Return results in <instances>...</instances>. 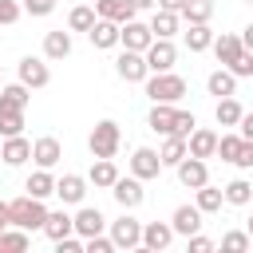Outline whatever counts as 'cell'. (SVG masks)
<instances>
[{
	"label": "cell",
	"instance_id": "cell-3",
	"mask_svg": "<svg viewBox=\"0 0 253 253\" xmlns=\"http://www.w3.org/2000/svg\"><path fill=\"white\" fill-rule=\"evenodd\" d=\"M146 95L150 103H178L186 95V79L174 71H150L146 75Z\"/></svg>",
	"mask_w": 253,
	"mask_h": 253
},
{
	"label": "cell",
	"instance_id": "cell-24",
	"mask_svg": "<svg viewBox=\"0 0 253 253\" xmlns=\"http://www.w3.org/2000/svg\"><path fill=\"white\" fill-rule=\"evenodd\" d=\"M95 12H99L103 20H115V24H126V20L138 16V8H134L130 0H95Z\"/></svg>",
	"mask_w": 253,
	"mask_h": 253
},
{
	"label": "cell",
	"instance_id": "cell-40",
	"mask_svg": "<svg viewBox=\"0 0 253 253\" xmlns=\"http://www.w3.org/2000/svg\"><path fill=\"white\" fill-rule=\"evenodd\" d=\"M24 134V111H0V138Z\"/></svg>",
	"mask_w": 253,
	"mask_h": 253
},
{
	"label": "cell",
	"instance_id": "cell-1",
	"mask_svg": "<svg viewBox=\"0 0 253 253\" xmlns=\"http://www.w3.org/2000/svg\"><path fill=\"white\" fill-rule=\"evenodd\" d=\"M119 146H123V130H119V123H115V119H99L95 130L87 134V150H91V158H115Z\"/></svg>",
	"mask_w": 253,
	"mask_h": 253
},
{
	"label": "cell",
	"instance_id": "cell-55",
	"mask_svg": "<svg viewBox=\"0 0 253 253\" xmlns=\"http://www.w3.org/2000/svg\"><path fill=\"white\" fill-rule=\"evenodd\" d=\"M0 79H4V67H0Z\"/></svg>",
	"mask_w": 253,
	"mask_h": 253
},
{
	"label": "cell",
	"instance_id": "cell-28",
	"mask_svg": "<svg viewBox=\"0 0 253 253\" xmlns=\"http://www.w3.org/2000/svg\"><path fill=\"white\" fill-rule=\"evenodd\" d=\"M186 154H190V146H186V134H166V138H162V150H158L162 166H178Z\"/></svg>",
	"mask_w": 253,
	"mask_h": 253
},
{
	"label": "cell",
	"instance_id": "cell-4",
	"mask_svg": "<svg viewBox=\"0 0 253 253\" xmlns=\"http://www.w3.org/2000/svg\"><path fill=\"white\" fill-rule=\"evenodd\" d=\"M107 233H111L115 249H138V245H142V221L130 217V210H123V217H115V221L107 225Z\"/></svg>",
	"mask_w": 253,
	"mask_h": 253
},
{
	"label": "cell",
	"instance_id": "cell-13",
	"mask_svg": "<svg viewBox=\"0 0 253 253\" xmlns=\"http://www.w3.org/2000/svg\"><path fill=\"white\" fill-rule=\"evenodd\" d=\"M119 36H123V24H115V20H95V28L87 32V40H91V47H99V51H111V47H119Z\"/></svg>",
	"mask_w": 253,
	"mask_h": 253
},
{
	"label": "cell",
	"instance_id": "cell-39",
	"mask_svg": "<svg viewBox=\"0 0 253 253\" xmlns=\"http://www.w3.org/2000/svg\"><path fill=\"white\" fill-rule=\"evenodd\" d=\"M249 245H253L249 229H229V233L221 237V249H225V253H245Z\"/></svg>",
	"mask_w": 253,
	"mask_h": 253
},
{
	"label": "cell",
	"instance_id": "cell-22",
	"mask_svg": "<svg viewBox=\"0 0 253 253\" xmlns=\"http://www.w3.org/2000/svg\"><path fill=\"white\" fill-rule=\"evenodd\" d=\"M241 51H245L241 36H233V32H221V36H213V55H217V63H221V67H229V63H233Z\"/></svg>",
	"mask_w": 253,
	"mask_h": 253
},
{
	"label": "cell",
	"instance_id": "cell-37",
	"mask_svg": "<svg viewBox=\"0 0 253 253\" xmlns=\"http://www.w3.org/2000/svg\"><path fill=\"white\" fill-rule=\"evenodd\" d=\"M24 249H28V229L8 225V229L0 233V253H24Z\"/></svg>",
	"mask_w": 253,
	"mask_h": 253
},
{
	"label": "cell",
	"instance_id": "cell-27",
	"mask_svg": "<svg viewBox=\"0 0 253 253\" xmlns=\"http://www.w3.org/2000/svg\"><path fill=\"white\" fill-rule=\"evenodd\" d=\"M24 190H28L32 198H51V194H55V174L43 170V166H36V170L28 174V182H24Z\"/></svg>",
	"mask_w": 253,
	"mask_h": 253
},
{
	"label": "cell",
	"instance_id": "cell-5",
	"mask_svg": "<svg viewBox=\"0 0 253 253\" xmlns=\"http://www.w3.org/2000/svg\"><path fill=\"white\" fill-rule=\"evenodd\" d=\"M115 71H119L123 83H146V75H150L146 51H130V47H123L119 59H115Z\"/></svg>",
	"mask_w": 253,
	"mask_h": 253
},
{
	"label": "cell",
	"instance_id": "cell-25",
	"mask_svg": "<svg viewBox=\"0 0 253 253\" xmlns=\"http://www.w3.org/2000/svg\"><path fill=\"white\" fill-rule=\"evenodd\" d=\"M206 91H210V95H217V99L237 95V75H233L229 67H217V71H210V75H206Z\"/></svg>",
	"mask_w": 253,
	"mask_h": 253
},
{
	"label": "cell",
	"instance_id": "cell-50",
	"mask_svg": "<svg viewBox=\"0 0 253 253\" xmlns=\"http://www.w3.org/2000/svg\"><path fill=\"white\" fill-rule=\"evenodd\" d=\"M186 0H158V8H170V12H182Z\"/></svg>",
	"mask_w": 253,
	"mask_h": 253
},
{
	"label": "cell",
	"instance_id": "cell-17",
	"mask_svg": "<svg viewBox=\"0 0 253 253\" xmlns=\"http://www.w3.org/2000/svg\"><path fill=\"white\" fill-rule=\"evenodd\" d=\"M174 115H178V103H154L146 115V126L166 138V134H174Z\"/></svg>",
	"mask_w": 253,
	"mask_h": 253
},
{
	"label": "cell",
	"instance_id": "cell-36",
	"mask_svg": "<svg viewBox=\"0 0 253 253\" xmlns=\"http://www.w3.org/2000/svg\"><path fill=\"white\" fill-rule=\"evenodd\" d=\"M178 16H182L186 24H210V16H213V0H186Z\"/></svg>",
	"mask_w": 253,
	"mask_h": 253
},
{
	"label": "cell",
	"instance_id": "cell-23",
	"mask_svg": "<svg viewBox=\"0 0 253 253\" xmlns=\"http://www.w3.org/2000/svg\"><path fill=\"white\" fill-rule=\"evenodd\" d=\"M170 225H174V233L190 237V233L202 229V210H198V206H178V210L170 213Z\"/></svg>",
	"mask_w": 253,
	"mask_h": 253
},
{
	"label": "cell",
	"instance_id": "cell-58",
	"mask_svg": "<svg viewBox=\"0 0 253 253\" xmlns=\"http://www.w3.org/2000/svg\"><path fill=\"white\" fill-rule=\"evenodd\" d=\"M0 142H4V138H0ZM0 162H4V158H0Z\"/></svg>",
	"mask_w": 253,
	"mask_h": 253
},
{
	"label": "cell",
	"instance_id": "cell-46",
	"mask_svg": "<svg viewBox=\"0 0 253 253\" xmlns=\"http://www.w3.org/2000/svg\"><path fill=\"white\" fill-rule=\"evenodd\" d=\"M24 12L28 16H51L55 12V0H24Z\"/></svg>",
	"mask_w": 253,
	"mask_h": 253
},
{
	"label": "cell",
	"instance_id": "cell-35",
	"mask_svg": "<svg viewBox=\"0 0 253 253\" xmlns=\"http://www.w3.org/2000/svg\"><path fill=\"white\" fill-rule=\"evenodd\" d=\"M225 190V206H249L253 202V182L249 178H233L229 186H221Z\"/></svg>",
	"mask_w": 253,
	"mask_h": 253
},
{
	"label": "cell",
	"instance_id": "cell-9",
	"mask_svg": "<svg viewBox=\"0 0 253 253\" xmlns=\"http://www.w3.org/2000/svg\"><path fill=\"white\" fill-rule=\"evenodd\" d=\"M178 182L186 186V190H198V186H206L210 182V166H206V158H194V154H186L178 166Z\"/></svg>",
	"mask_w": 253,
	"mask_h": 253
},
{
	"label": "cell",
	"instance_id": "cell-16",
	"mask_svg": "<svg viewBox=\"0 0 253 253\" xmlns=\"http://www.w3.org/2000/svg\"><path fill=\"white\" fill-rule=\"evenodd\" d=\"M174 237H178V233H174L170 221H146V225H142V249H150V253L166 249Z\"/></svg>",
	"mask_w": 253,
	"mask_h": 253
},
{
	"label": "cell",
	"instance_id": "cell-15",
	"mask_svg": "<svg viewBox=\"0 0 253 253\" xmlns=\"http://www.w3.org/2000/svg\"><path fill=\"white\" fill-rule=\"evenodd\" d=\"M107 217L99 213V206H79L75 210V233L79 237H95V233H107Z\"/></svg>",
	"mask_w": 253,
	"mask_h": 253
},
{
	"label": "cell",
	"instance_id": "cell-31",
	"mask_svg": "<svg viewBox=\"0 0 253 253\" xmlns=\"http://www.w3.org/2000/svg\"><path fill=\"white\" fill-rule=\"evenodd\" d=\"M71 55V32H47L43 36V59H67Z\"/></svg>",
	"mask_w": 253,
	"mask_h": 253
},
{
	"label": "cell",
	"instance_id": "cell-12",
	"mask_svg": "<svg viewBox=\"0 0 253 253\" xmlns=\"http://www.w3.org/2000/svg\"><path fill=\"white\" fill-rule=\"evenodd\" d=\"M55 198H59L63 206H83V198H87V178H83V174H63V178H55Z\"/></svg>",
	"mask_w": 253,
	"mask_h": 253
},
{
	"label": "cell",
	"instance_id": "cell-43",
	"mask_svg": "<svg viewBox=\"0 0 253 253\" xmlns=\"http://www.w3.org/2000/svg\"><path fill=\"white\" fill-rule=\"evenodd\" d=\"M83 253H115L111 233H95V237H87V249H83Z\"/></svg>",
	"mask_w": 253,
	"mask_h": 253
},
{
	"label": "cell",
	"instance_id": "cell-7",
	"mask_svg": "<svg viewBox=\"0 0 253 253\" xmlns=\"http://www.w3.org/2000/svg\"><path fill=\"white\" fill-rule=\"evenodd\" d=\"M59 158H63V142H59L55 134H40V138L32 142V162H36V166L55 170V166H59Z\"/></svg>",
	"mask_w": 253,
	"mask_h": 253
},
{
	"label": "cell",
	"instance_id": "cell-11",
	"mask_svg": "<svg viewBox=\"0 0 253 253\" xmlns=\"http://www.w3.org/2000/svg\"><path fill=\"white\" fill-rule=\"evenodd\" d=\"M130 174H134V178H142V182L158 178V174H162V158H158V150L138 146V150L130 154Z\"/></svg>",
	"mask_w": 253,
	"mask_h": 253
},
{
	"label": "cell",
	"instance_id": "cell-34",
	"mask_svg": "<svg viewBox=\"0 0 253 253\" xmlns=\"http://www.w3.org/2000/svg\"><path fill=\"white\" fill-rule=\"evenodd\" d=\"M182 36H186V47H190L194 55H198V51H210V47H213V32H210V24H190V28L182 32Z\"/></svg>",
	"mask_w": 253,
	"mask_h": 253
},
{
	"label": "cell",
	"instance_id": "cell-53",
	"mask_svg": "<svg viewBox=\"0 0 253 253\" xmlns=\"http://www.w3.org/2000/svg\"><path fill=\"white\" fill-rule=\"evenodd\" d=\"M245 229H249V237H253V217H249V225H245Z\"/></svg>",
	"mask_w": 253,
	"mask_h": 253
},
{
	"label": "cell",
	"instance_id": "cell-54",
	"mask_svg": "<svg viewBox=\"0 0 253 253\" xmlns=\"http://www.w3.org/2000/svg\"><path fill=\"white\" fill-rule=\"evenodd\" d=\"M4 229H8V225H0V233H4Z\"/></svg>",
	"mask_w": 253,
	"mask_h": 253
},
{
	"label": "cell",
	"instance_id": "cell-42",
	"mask_svg": "<svg viewBox=\"0 0 253 253\" xmlns=\"http://www.w3.org/2000/svg\"><path fill=\"white\" fill-rule=\"evenodd\" d=\"M198 126V119H194V111H182L178 107V115H174V134H186L190 138V130Z\"/></svg>",
	"mask_w": 253,
	"mask_h": 253
},
{
	"label": "cell",
	"instance_id": "cell-18",
	"mask_svg": "<svg viewBox=\"0 0 253 253\" xmlns=\"http://www.w3.org/2000/svg\"><path fill=\"white\" fill-rule=\"evenodd\" d=\"M186 146H190L194 158H213V154H217V130H210V126H194L190 138H186Z\"/></svg>",
	"mask_w": 253,
	"mask_h": 253
},
{
	"label": "cell",
	"instance_id": "cell-10",
	"mask_svg": "<svg viewBox=\"0 0 253 253\" xmlns=\"http://www.w3.org/2000/svg\"><path fill=\"white\" fill-rule=\"evenodd\" d=\"M150 43H154V32H150V24H142V20H126V24H123L119 47H130V51H146Z\"/></svg>",
	"mask_w": 253,
	"mask_h": 253
},
{
	"label": "cell",
	"instance_id": "cell-19",
	"mask_svg": "<svg viewBox=\"0 0 253 253\" xmlns=\"http://www.w3.org/2000/svg\"><path fill=\"white\" fill-rule=\"evenodd\" d=\"M178 28H182V16H178V12H170V8H154V16H150V32H154V40H174Z\"/></svg>",
	"mask_w": 253,
	"mask_h": 253
},
{
	"label": "cell",
	"instance_id": "cell-57",
	"mask_svg": "<svg viewBox=\"0 0 253 253\" xmlns=\"http://www.w3.org/2000/svg\"><path fill=\"white\" fill-rule=\"evenodd\" d=\"M87 4H95V0H87Z\"/></svg>",
	"mask_w": 253,
	"mask_h": 253
},
{
	"label": "cell",
	"instance_id": "cell-51",
	"mask_svg": "<svg viewBox=\"0 0 253 253\" xmlns=\"http://www.w3.org/2000/svg\"><path fill=\"white\" fill-rule=\"evenodd\" d=\"M0 225H12V213H8V202H0Z\"/></svg>",
	"mask_w": 253,
	"mask_h": 253
},
{
	"label": "cell",
	"instance_id": "cell-49",
	"mask_svg": "<svg viewBox=\"0 0 253 253\" xmlns=\"http://www.w3.org/2000/svg\"><path fill=\"white\" fill-rule=\"evenodd\" d=\"M241 43L253 51V24H245V28H241Z\"/></svg>",
	"mask_w": 253,
	"mask_h": 253
},
{
	"label": "cell",
	"instance_id": "cell-32",
	"mask_svg": "<svg viewBox=\"0 0 253 253\" xmlns=\"http://www.w3.org/2000/svg\"><path fill=\"white\" fill-rule=\"evenodd\" d=\"M241 115H245V107H241L233 95L217 99V107H213V119H217V126H237V123H241Z\"/></svg>",
	"mask_w": 253,
	"mask_h": 253
},
{
	"label": "cell",
	"instance_id": "cell-33",
	"mask_svg": "<svg viewBox=\"0 0 253 253\" xmlns=\"http://www.w3.org/2000/svg\"><path fill=\"white\" fill-rule=\"evenodd\" d=\"M95 20H99L95 4H87V0H83V4H75V8H71L67 28H71V32H91V28H95Z\"/></svg>",
	"mask_w": 253,
	"mask_h": 253
},
{
	"label": "cell",
	"instance_id": "cell-6",
	"mask_svg": "<svg viewBox=\"0 0 253 253\" xmlns=\"http://www.w3.org/2000/svg\"><path fill=\"white\" fill-rule=\"evenodd\" d=\"M16 75H20V83L32 87V91H40V87L51 83V67H47V59H40V55H24V59L16 63Z\"/></svg>",
	"mask_w": 253,
	"mask_h": 253
},
{
	"label": "cell",
	"instance_id": "cell-30",
	"mask_svg": "<svg viewBox=\"0 0 253 253\" xmlns=\"http://www.w3.org/2000/svg\"><path fill=\"white\" fill-rule=\"evenodd\" d=\"M43 233H47L51 241H59V237H67V233H75V217H71V213H63V210H47V221H43Z\"/></svg>",
	"mask_w": 253,
	"mask_h": 253
},
{
	"label": "cell",
	"instance_id": "cell-21",
	"mask_svg": "<svg viewBox=\"0 0 253 253\" xmlns=\"http://www.w3.org/2000/svg\"><path fill=\"white\" fill-rule=\"evenodd\" d=\"M28 103H32V87H24L20 79L0 87V111H28Z\"/></svg>",
	"mask_w": 253,
	"mask_h": 253
},
{
	"label": "cell",
	"instance_id": "cell-41",
	"mask_svg": "<svg viewBox=\"0 0 253 253\" xmlns=\"http://www.w3.org/2000/svg\"><path fill=\"white\" fill-rule=\"evenodd\" d=\"M229 71H233L237 79H249V75H253V51L245 47V51H241V55H237V59L229 63Z\"/></svg>",
	"mask_w": 253,
	"mask_h": 253
},
{
	"label": "cell",
	"instance_id": "cell-47",
	"mask_svg": "<svg viewBox=\"0 0 253 253\" xmlns=\"http://www.w3.org/2000/svg\"><path fill=\"white\" fill-rule=\"evenodd\" d=\"M186 241H190V253H210V249H213V241H210V237H202V233H190Z\"/></svg>",
	"mask_w": 253,
	"mask_h": 253
},
{
	"label": "cell",
	"instance_id": "cell-52",
	"mask_svg": "<svg viewBox=\"0 0 253 253\" xmlns=\"http://www.w3.org/2000/svg\"><path fill=\"white\" fill-rule=\"evenodd\" d=\"M130 4H134L138 12H146V8H158V0H130Z\"/></svg>",
	"mask_w": 253,
	"mask_h": 253
},
{
	"label": "cell",
	"instance_id": "cell-14",
	"mask_svg": "<svg viewBox=\"0 0 253 253\" xmlns=\"http://www.w3.org/2000/svg\"><path fill=\"white\" fill-rule=\"evenodd\" d=\"M146 63H150V71H174V63H178L174 40H154L146 47Z\"/></svg>",
	"mask_w": 253,
	"mask_h": 253
},
{
	"label": "cell",
	"instance_id": "cell-56",
	"mask_svg": "<svg viewBox=\"0 0 253 253\" xmlns=\"http://www.w3.org/2000/svg\"><path fill=\"white\" fill-rule=\"evenodd\" d=\"M241 4H253V0H241Z\"/></svg>",
	"mask_w": 253,
	"mask_h": 253
},
{
	"label": "cell",
	"instance_id": "cell-29",
	"mask_svg": "<svg viewBox=\"0 0 253 253\" xmlns=\"http://www.w3.org/2000/svg\"><path fill=\"white\" fill-rule=\"evenodd\" d=\"M194 206H198L202 213H217V210L225 206V190H217V186H210V182H206V186H198V190H194Z\"/></svg>",
	"mask_w": 253,
	"mask_h": 253
},
{
	"label": "cell",
	"instance_id": "cell-45",
	"mask_svg": "<svg viewBox=\"0 0 253 253\" xmlns=\"http://www.w3.org/2000/svg\"><path fill=\"white\" fill-rule=\"evenodd\" d=\"M233 166L237 170H253V138H241V150H237Z\"/></svg>",
	"mask_w": 253,
	"mask_h": 253
},
{
	"label": "cell",
	"instance_id": "cell-38",
	"mask_svg": "<svg viewBox=\"0 0 253 253\" xmlns=\"http://www.w3.org/2000/svg\"><path fill=\"white\" fill-rule=\"evenodd\" d=\"M241 150V130H229V134H217V158L221 162H233Z\"/></svg>",
	"mask_w": 253,
	"mask_h": 253
},
{
	"label": "cell",
	"instance_id": "cell-44",
	"mask_svg": "<svg viewBox=\"0 0 253 253\" xmlns=\"http://www.w3.org/2000/svg\"><path fill=\"white\" fill-rule=\"evenodd\" d=\"M20 12H24V8H20L16 0H0V28H12V24L20 20Z\"/></svg>",
	"mask_w": 253,
	"mask_h": 253
},
{
	"label": "cell",
	"instance_id": "cell-8",
	"mask_svg": "<svg viewBox=\"0 0 253 253\" xmlns=\"http://www.w3.org/2000/svg\"><path fill=\"white\" fill-rule=\"evenodd\" d=\"M111 194H115V202H119L123 210H138V206L146 202V190H142V178H134V174H130V178H123V174H119V182L111 186Z\"/></svg>",
	"mask_w": 253,
	"mask_h": 253
},
{
	"label": "cell",
	"instance_id": "cell-26",
	"mask_svg": "<svg viewBox=\"0 0 253 253\" xmlns=\"http://www.w3.org/2000/svg\"><path fill=\"white\" fill-rule=\"evenodd\" d=\"M87 182H91V186H99V190H111V186L119 182V166H115V158H95V162H91Z\"/></svg>",
	"mask_w": 253,
	"mask_h": 253
},
{
	"label": "cell",
	"instance_id": "cell-20",
	"mask_svg": "<svg viewBox=\"0 0 253 253\" xmlns=\"http://www.w3.org/2000/svg\"><path fill=\"white\" fill-rule=\"evenodd\" d=\"M0 158H4V166H24L32 158V142L24 134H12V138L0 142Z\"/></svg>",
	"mask_w": 253,
	"mask_h": 253
},
{
	"label": "cell",
	"instance_id": "cell-2",
	"mask_svg": "<svg viewBox=\"0 0 253 253\" xmlns=\"http://www.w3.org/2000/svg\"><path fill=\"white\" fill-rule=\"evenodd\" d=\"M8 213H12V225H20V229H43V221H47V206H43V198H32V194H24V198H12L8 202Z\"/></svg>",
	"mask_w": 253,
	"mask_h": 253
},
{
	"label": "cell",
	"instance_id": "cell-48",
	"mask_svg": "<svg viewBox=\"0 0 253 253\" xmlns=\"http://www.w3.org/2000/svg\"><path fill=\"white\" fill-rule=\"evenodd\" d=\"M237 130H241V138H253V111H245V115H241Z\"/></svg>",
	"mask_w": 253,
	"mask_h": 253
}]
</instances>
